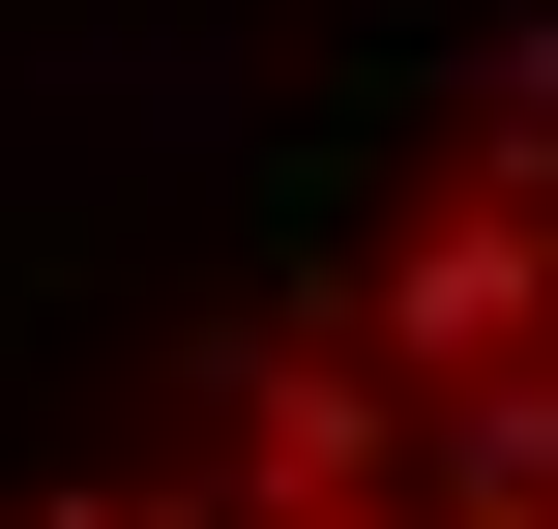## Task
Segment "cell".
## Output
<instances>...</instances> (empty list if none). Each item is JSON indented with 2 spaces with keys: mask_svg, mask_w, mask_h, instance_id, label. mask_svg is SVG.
Wrapping results in <instances>:
<instances>
[{
  "mask_svg": "<svg viewBox=\"0 0 558 529\" xmlns=\"http://www.w3.org/2000/svg\"><path fill=\"white\" fill-rule=\"evenodd\" d=\"M0 529H558V29L265 236Z\"/></svg>",
  "mask_w": 558,
  "mask_h": 529,
  "instance_id": "cell-1",
  "label": "cell"
}]
</instances>
